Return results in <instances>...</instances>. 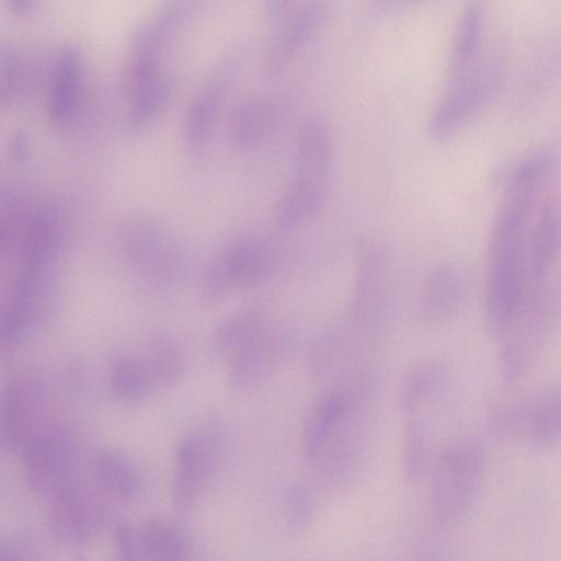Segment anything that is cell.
Listing matches in <instances>:
<instances>
[{"label": "cell", "instance_id": "cell-1", "mask_svg": "<svg viewBox=\"0 0 561 561\" xmlns=\"http://www.w3.org/2000/svg\"><path fill=\"white\" fill-rule=\"evenodd\" d=\"M484 467V450L477 439H459L440 451L430 486L432 515L440 526H459L469 516L481 490Z\"/></svg>", "mask_w": 561, "mask_h": 561}, {"label": "cell", "instance_id": "cell-2", "mask_svg": "<svg viewBox=\"0 0 561 561\" xmlns=\"http://www.w3.org/2000/svg\"><path fill=\"white\" fill-rule=\"evenodd\" d=\"M506 77V61L497 53L480 58L465 73L446 80L427 121V134L445 141L461 131L494 99Z\"/></svg>", "mask_w": 561, "mask_h": 561}, {"label": "cell", "instance_id": "cell-3", "mask_svg": "<svg viewBox=\"0 0 561 561\" xmlns=\"http://www.w3.org/2000/svg\"><path fill=\"white\" fill-rule=\"evenodd\" d=\"M277 253L266 239L248 234L220 247L202 267L197 293L204 305L262 284L274 272Z\"/></svg>", "mask_w": 561, "mask_h": 561}, {"label": "cell", "instance_id": "cell-4", "mask_svg": "<svg viewBox=\"0 0 561 561\" xmlns=\"http://www.w3.org/2000/svg\"><path fill=\"white\" fill-rule=\"evenodd\" d=\"M119 251L126 265L153 289L173 287L182 277V248L163 226L147 217L125 221L118 233Z\"/></svg>", "mask_w": 561, "mask_h": 561}, {"label": "cell", "instance_id": "cell-5", "mask_svg": "<svg viewBox=\"0 0 561 561\" xmlns=\"http://www.w3.org/2000/svg\"><path fill=\"white\" fill-rule=\"evenodd\" d=\"M51 383L38 369L11 375L2 388L0 437L2 447L19 454L55 417L50 416Z\"/></svg>", "mask_w": 561, "mask_h": 561}, {"label": "cell", "instance_id": "cell-6", "mask_svg": "<svg viewBox=\"0 0 561 561\" xmlns=\"http://www.w3.org/2000/svg\"><path fill=\"white\" fill-rule=\"evenodd\" d=\"M489 427L496 437L533 447L561 443V386L495 405Z\"/></svg>", "mask_w": 561, "mask_h": 561}, {"label": "cell", "instance_id": "cell-7", "mask_svg": "<svg viewBox=\"0 0 561 561\" xmlns=\"http://www.w3.org/2000/svg\"><path fill=\"white\" fill-rule=\"evenodd\" d=\"M19 456L27 488L47 499L79 476L76 442L57 419L36 433Z\"/></svg>", "mask_w": 561, "mask_h": 561}, {"label": "cell", "instance_id": "cell-8", "mask_svg": "<svg viewBox=\"0 0 561 561\" xmlns=\"http://www.w3.org/2000/svg\"><path fill=\"white\" fill-rule=\"evenodd\" d=\"M222 453V435L214 425L188 433L178 445L171 483V501L181 513L190 511L215 476Z\"/></svg>", "mask_w": 561, "mask_h": 561}, {"label": "cell", "instance_id": "cell-9", "mask_svg": "<svg viewBox=\"0 0 561 561\" xmlns=\"http://www.w3.org/2000/svg\"><path fill=\"white\" fill-rule=\"evenodd\" d=\"M386 251L374 242L364 243L357 256L354 291L347 323L367 339L385 328L390 268Z\"/></svg>", "mask_w": 561, "mask_h": 561}, {"label": "cell", "instance_id": "cell-10", "mask_svg": "<svg viewBox=\"0 0 561 561\" xmlns=\"http://www.w3.org/2000/svg\"><path fill=\"white\" fill-rule=\"evenodd\" d=\"M48 500V529L60 543L79 546L88 542L104 520L105 499L80 474Z\"/></svg>", "mask_w": 561, "mask_h": 561}, {"label": "cell", "instance_id": "cell-11", "mask_svg": "<svg viewBox=\"0 0 561 561\" xmlns=\"http://www.w3.org/2000/svg\"><path fill=\"white\" fill-rule=\"evenodd\" d=\"M360 390L337 386L328 390L313 403L301 432L304 456L318 460L346 435L355 430V412Z\"/></svg>", "mask_w": 561, "mask_h": 561}, {"label": "cell", "instance_id": "cell-12", "mask_svg": "<svg viewBox=\"0 0 561 561\" xmlns=\"http://www.w3.org/2000/svg\"><path fill=\"white\" fill-rule=\"evenodd\" d=\"M330 16L327 0L299 2L278 23L262 59V72L268 80L282 77L317 37Z\"/></svg>", "mask_w": 561, "mask_h": 561}, {"label": "cell", "instance_id": "cell-13", "mask_svg": "<svg viewBox=\"0 0 561 561\" xmlns=\"http://www.w3.org/2000/svg\"><path fill=\"white\" fill-rule=\"evenodd\" d=\"M285 352L284 336L267 323L225 362L230 387L243 391L257 385L280 364Z\"/></svg>", "mask_w": 561, "mask_h": 561}, {"label": "cell", "instance_id": "cell-14", "mask_svg": "<svg viewBox=\"0 0 561 561\" xmlns=\"http://www.w3.org/2000/svg\"><path fill=\"white\" fill-rule=\"evenodd\" d=\"M285 104L267 95H253L240 101L232 110L228 135L239 152H250L262 146L282 124Z\"/></svg>", "mask_w": 561, "mask_h": 561}, {"label": "cell", "instance_id": "cell-15", "mask_svg": "<svg viewBox=\"0 0 561 561\" xmlns=\"http://www.w3.org/2000/svg\"><path fill=\"white\" fill-rule=\"evenodd\" d=\"M467 289V277L458 266L449 263L434 266L420 288L419 317L427 324L449 319L463 301Z\"/></svg>", "mask_w": 561, "mask_h": 561}, {"label": "cell", "instance_id": "cell-16", "mask_svg": "<svg viewBox=\"0 0 561 561\" xmlns=\"http://www.w3.org/2000/svg\"><path fill=\"white\" fill-rule=\"evenodd\" d=\"M561 254V198L549 197L539 205L529 240V276L534 287L546 286Z\"/></svg>", "mask_w": 561, "mask_h": 561}, {"label": "cell", "instance_id": "cell-17", "mask_svg": "<svg viewBox=\"0 0 561 561\" xmlns=\"http://www.w3.org/2000/svg\"><path fill=\"white\" fill-rule=\"evenodd\" d=\"M233 67L226 66L192 100L184 118L183 137L188 151L202 152L208 145L228 88Z\"/></svg>", "mask_w": 561, "mask_h": 561}, {"label": "cell", "instance_id": "cell-18", "mask_svg": "<svg viewBox=\"0 0 561 561\" xmlns=\"http://www.w3.org/2000/svg\"><path fill=\"white\" fill-rule=\"evenodd\" d=\"M296 148V180L328 186L333 162V138L329 125L320 118L301 128Z\"/></svg>", "mask_w": 561, "mask_h": 561}, {"label": "cell", "instance_id": "cell-19", "mask_svg": "<svg viewBox=\"0 0 561 561\" xmlns=\"http://www.w3.org/2000/svg\"><path fill=\"white\" fill-rule=\"evenodd\" d=\"M91 481L105 500L128 502L141 489V478L129 458L117 450L101 448L91 458Z\"/></svg>", "mask_w": 561, "mask_h": 561}, {"label": "cell", "instance_id": "cell-20", "mask_svg": "<svg viewBox=\"0 0 561 561\" xmlns=\"http://www.w3.org/2000/svg\"><path fill=\"white\" fill-rule=\"evenodd\" d=\"M484 25L485 7L483 1L467 0L460 10L454 30L446 80L465 73L480 60Z\"/></svg>", "mask_w": 561, "mask_h": 561}, {"label": "cell", "instance_id": "cell-21", "mask_svg": "<svg viewBox=\"0 0 561 561\" xmlns=\"http://www.w3.org/2000/svg\"><path fill=\"white\" fill-rule=\"evenodd\" d=\"M83 64L73 48L64 49L55 64L49 94L50 121L58 127L67 126L77 115L82 89Z\"/></svg>", "mask_w": 561, "mask_h": 561}, {"label": "cell", "instance_id": "cell-22", "mask_svg": "<svg viewBox=\"0 0 561 561\" xmlns=\"http://www.w3.org/2000/svg\"><path fill=\"white\" fill-rule=\"evenodd\" d=\"M129 121L136 128L147 125L163 108L169 84L160 65L137 64L128 67Z\"/></svg>", "mask_w": 561, "mask_h": 561}, {"label": "cell", "instance_id": "cell-23", "mask_svg": "<svg viewBox=\"0 0 561 561\" xmlns=\"http://www.w3.org/2000/svg\"><path fill=\"white\" fill-rule=\"evenodd\" d=\"M140 559L182 560L191 552V541L176 524L149 517L136 527Z\"/></svg>", "mask_w": 561, "mask_h": 561}, {"label": "cell", "instance_id": "cell-24", "mask_svg": "<svg viewBox=\"0 0 561 561\" xmlns=\"http://www.w3.org/2000/svg\"><path fill=\"white\" fill-rule=\"evenodd\" d=\"M443 366L434 360L421 362L409 369L399 390L400 411L405 420H417L443 387Z\"/></svg>", "mask_w": 561, "mask_h": 561}, {"label": "cell", "instance_id": "cell-25", "mask_svg": "<svg viewBox=\"0 0 561 561\" xmlns=\"http://www.w3.org/2000/svg\"><path fill=\"white\" fill-rule=\"evenodd\" d=\"M106 381L111 394L124 402L140 400L156 388L142 355L115 356L108 364Z\"/></svg>", "mask_w": 561, "mask_h": 561}, {"label": "cell", "instance_id": "cell-26", "mask_svg": "<svg viewBox=\"0 0 561 561\" xmlns=\"http://www.w3.org/2000/svg\"><path fill=\"white\" fill-rule=\"evenodd\" d=\"M268 323L265 314L255 308L237 310L222 319L210 337L215 356L226 362L244 342Z\"/></svg>", "mask_w": 561, "mask_h": 561}, {"label": "cell", "instance_id": "cell-27", "mask_svg": "<svg viewBox=\"0 0 561 561\" xmlns=\"http://www.w3.org/2000/svg\"><path fill=\"white\" fill-rule=\"evenodd\" d=\"M154 386L178 382L186 368V356L180 342L169 334H158L147 344L142 355Z\"/></svg>", "mask_w": 561, "mask_h": 561}, {"label": "cell", "instance_id": "cell-28", "mask_svg": "<svg viewBox=\"0 0 561 561\" xmlns=\"http://www.w3.org/2000/svg\"><path fill=\"white\" fill-rule=\"evenodd\" d=\"M22 54L9 47L1 57V99L13 102L24 95L31 82V67Z\"/></svg>", "mask_w": 561, "mask_h": 561}, {"label": "cell", "instance_id": "cell-29", "mask_svg": "<svg viewBox=\"0 0 561 561\" xmlns=\"http://www.w3.org/2000/svg\"><path fill=\"white\" fill-rule=\"evenodd\" d=\"M401 463L405 480L410 483L416 482L426 463V440L421 424L416 421H405Z\"/></svg>", "mask_w": 561, "mask_h": 561}, {"label": "cell", "instance_id": "cell-30", "mask_svg": "<svg viewBox=\"0 0 561 561\" xmlns=\"http://www.w3.org/2000/svg\"><path fill=\"white\" fill-rule=\"evenodd\" d=\"M283 518L290 534L304 531L310 524L313 504L310 494L300 485L287 488L283 495Z\"/></svg>", "mask_w": 561, "mask_h": 561}, {"label": "cell", "instance_id": "cell-31", "mask_svg": "<svg viewBox=\"0 0 561 561\" xmlns=\"http://www.w3.org/2000/svg\"><path fill=\"white\" fill-rule=\"evenodd\" d=\"M113 535L117 552L123 559H140L136 526L118 522L113 527Z\"/></svg>", "mask_w": 561, "mask_h": 561}, {"label": "cell", "instance_id": "cell-32", "mask_svg": "<svg viewBox=\"0 0 561 561\" xmlns=\"http://www.w3.org/2000/svg\"><path fill=\"white\" fill-rule=\"evenodd\" d=\"M28 538L13 537L0 543V561H16L32 557L33 546Z\"/></svg>", "mask_w": 561, "mask_h": 561}, {"label": "cell", "instance_id": "cell-33", "mask_svg": "<svg viewBox=\"0 0 561 561\" xmlns=\"http://www.w3.org/2000/svg\"><path fill=\"white\" fill-rule=\"evenodd\" d=\"M298 3L297 0H264L265 15L272 23H278Z\"/></svg>", "mask_w": 561, "mask_h": 561}, {"label": "cell", "instance_id": "cell-34", "mask_svg": "<svg viewBox=\"0 0 561 561\" xmlns=\"http://www.w3.org/2000/svg\"><path fill=\"white\" fill-rule=\"evenodd\" d=\"M419 0H366L367 8L374 13H383Z\"/></svg>", "mask_w": 561, "mask_h": 561}, {"label": "cell", "instance_id": "cell-35", "mask_svg": "<svg viewBox=\"0 0 561 561\" xmlns=\"http://www.w3.org/2000/svg\"><path fill=\"white\" fill-rule=\"evenodd\" d=\"M11 12L19 16H26L34 12L39 0H5Z\"/></svg>", "mask_w": 561, "mask_h": 561}, {"label": "cell", "instance_id": "cell-36", "mask_svg": "<svg viewBox=\"0 0 561 561\" xmlns=\"http://www.w3.org/2000/svg\"><path fill=\"white\" fill-rule=\"evenodd\" d=\"M28 150L27 138L24 134L18 133L11 144V154L15 161H22L25 159Z\"/></svg>", "mask_w": 561, "mask_h": 561}]
</instances>
